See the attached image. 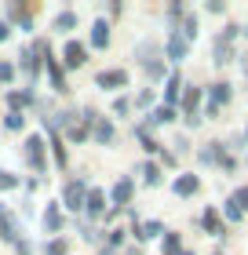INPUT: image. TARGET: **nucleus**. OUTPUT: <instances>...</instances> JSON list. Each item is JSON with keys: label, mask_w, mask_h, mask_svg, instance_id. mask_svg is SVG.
I'll list each match as a JSON object with an SVG mask.
<instances>
[{"label": "nucleus", "mask_w": 248, "mask_h": 255, "mask_svg": "<svg viewBox=\"0 0 248 255\" xmlns=\"http://www.w3.org/2000/svg\"><path fill=\"white\" fill-rule=\"evenodd\" d=\"M132 226H135V237H139V241H153V237L164 234V226L157 223V219H150V223H139V219L132 215Z\"/></svg>", "instance_id": "obj_8"}, {"label": "nucleus", "mask_w": 248, "mask_h": 255, "mask_svg": "<svg viewBox=\"0 0 248 255\" xmlns=\"http://www.w3.org/2000/svg\"><path fill=\"white\" fill-rule=\"evenodd\" d=\"M132 193H135V186H132V179H128V175L113 182V201H117V204H121V208H124L128 201H132Z\"/></svg>", "instance_id": "obj_15"}, {"label": "nucleus", "mask_w": 248, "mask_h": 255, "mask_svg": "<svg viewBox=\"0 0 248 255\" xmlns=\"http://www.w3.org/2000/svg\"><path fill=\"white\" fill-rule=\"evenodd\" d=\"M179 255H194V252H179Z\"/></svg>", "instance_id": "obj_43"}, {"label": "nucleus", "mask_w": 248, "mask_h": 255, "mask_svg": "<svg viewBox=\"0 0 248 255\" xmlns=\"http://www.w3.org/2000/svg\"><path fill=\"white\" fill-rule=\"evenodd\" d=\"M58 226H62V208L48 204L44 208V230H48V234H58Z\"/></svg>", "instance_id": "obj_17"}, {"label": "nucleus", "mask_w": 248, "mask_h": 255, "mask_svg": "<svg viewBox=\"0 0 248 255\" xmlns=\"http://www.w3.org/2000/svg\"><path fill=\"white\" fill-rule=\"evenodd\" d=\"M234 62V44L227 37H216V66H227Z\"/></svg>", "instance_id": "obj_20"}, {"label": "nucleus", "mask_w": 248, "mask_h": 255, "mask_svg": "<svg viewBox=\"0 0 248 255\" xmlns=\"http://www.w3.org/2000/svg\"><path fill=\"white\" fill-rule=\"evenodd\" d=\"M172 117H175V110H172V106H157V110L150 113V124H168Z\"/></svg>", "instance_id": "obj_28"}, {"label": "nucleus", "mask_w": 248, "mask_h": 255, "mask_svg": "<svg viewBox=\"0 0 248 255\" xmlns=\"http://www.w3.org/2000/svg\"><path fill=\"white\" fill-rule=\"evenodd\" d=\"M80 117H84V113H77V110L62 113V128H66V135L73 138V142H84V138H88V128L80 124Z\"/></svg>", "instance_id": "obj_4"}, {"label": "nucleus", "mask_w": 248, "mask_h": 255, "mask_svg": "<svg viewBox=\"0 0 248 255\" xmlns=\"http://www.w3.org/2000/svg\"><path fill=\"white\" fill-rule=\"evenodd\" d=\"M227 219H230V223H241V219H245V215H241V212H238V208H234V204L227 201Z\"/></svg>", "instance_id": "obj_39"}, {"label": "nucleus", "mask_w": 248, "mask_h": 255, "mask_svg": "<svg viewBox=\"0 0 248 255\" xmlns=\"http://www.w3.org/2000/svg\"><path fill=\"white\" fill-rule=\"evenodd\" d=\"M7 37H11V22L0 18V40H7Z\"/></svg>", "instance_id": "obj_41"}, {"label": "nucleus", "mask_w": 248, "mask_h": 255, "mask_svg": "<svg viewBox=\"0 0 248 255\" xmlns=\"http://www.w3.org/2000/svg\"><path fill=\"white\" fill-rule=\"evenodd\" d=\"M139 142H143V149H146V153H157V149H161L157 142H153V135L146 131V128H139Z\"/></svg>", "instance_id": "obj_31"}, {"label": "nucleus", "mask_w": 248, "mask_h": 255, "mask_svg": "<svg viewBox=\"0 0 248 255\" xmlns=\"http://www.w3.org/2000/svg\"><path fill=\"white\" fill-rule=\"evenodd\" d=\"M139 175H143L150 186H157V182H161V168L153 164V160H146V164H139Z\"/></svg>", "instance_id": "obj_24"}, {"label": "nucleus", "mask_w": 248, "mask_h": 255, "mask_svg": "<svg viewBox=\"0 0 248 255\" xmlns=\"http://www.w3.org/2000/svg\"><path fill=\"white\" fill-rule=\"evenodd\" d=\"M91 135H95L99 146H110L113 138H117V128H113L110 117H99V113H95V121H91Z\"/></svg>", "instance_id": "obj_5"}, {"label": "nucleus", "mask_w": 248, "mask_h": 255, "mask_svg": "<svg viewBox=\"0 0 248 255\" xmlns=\"http://www.w3.org/2000/svg\"><path fill=\"white\" fill-rule=\"evenodd\" d=\"M22 234V226H18V219H11V215H4V219H0V237H4V241H15V245H18V237Z\"/></svg>", "instance_id": "obj_18"}, {"label": "nucleus", "mask_w": 248, "mask_h": 255, "mask_svg": "<svg viewBox=\"0 0 248 255\" xmlns=\"http://www.w3.org/2000/svg\"><path fill=\"white\" fill-rule=\"evenodd\" d=\"M230 204H234V208H238V212L245 215V212H248V186H241L238 193H234V197H230Z\"/></svg>", "instance_id": "obj_29"}, {"label": "nucleus", "mask_w": 248, "mask_h": 255, "mask_svg": "<svg viewBox=\"0 0 248 255\" xmlns=\"http://www.w3.org/2000/svg\"><path fill=\"white\" fill-rule=\"evenodd\" d=\"M172 190H175V197H194L201 190V179L197 175H179V179L172 182Z\"/></svg>", "instance_id": "obj_12"}, {"label": "nucleus", "mask_w": 248, "mask_h": 255, "mask_svg": "<svg viewBox=\"0 0 248 255\" xmlns=\"http://www.w3.org/2000/svg\"><path fill=\"white\" fill-rule=\"evenodd\" d=\"M84 212H88L91 219L106 215V193H102V190H88V197H84Z\"/></svg>", "instance_id": "obj_9"}, {"label": "nucleus", "mask_w": 248, "mask_h": 255, "mask_svg": "<svg viewBox=\"0 0 248 255\" xmlns=\"http://www.w3.org/2000/svg\"><path fill=\"white\" fill-rule=\"evenodd\" d=\"M7 102H11V110H22V106H29L33 102V91H7Z\"/></svg>", "instance_id": "obj_23"}, {"label": "nucleus", "mask_w": 248, "mask_h": 255, "mask_svg": "<svg viewBox=\"0 0 248 255\" xmlns=\"http://www.w3.org/2000/svg\"><path fill=\"white\" fill-rule=\"evenodd\" d=\"M164 255H179V234H168V237H164Z\"/></svg>", "instance_id": "obj_34"}, {"label": "nucleus", "mask_w": 248, "mask_h": 255, "mask_svg": "<svg viewBox=\"0 0 248 255\" xmlns=\"http://www.w3.org/2000/svg\"><path fill=\"white\" fill-rule=\"evenodd\" d=\"M7 15H11V18H18V22H22V29H33V18H29V11L22 7V4H11V7H7Z\"/></svg>", "instance_id": "obj_27"}, {"label": "nucleus", "mask_w": 248, "mask_h": 255, "mask_svg": "<svg viewBox=\"0 0 248 255\" xmlns=\"http://www.w3.org/2000/svg\"><path fill=\"white\" fill-rule=\"evenodd\" d=\"M37 55H48V44H44V40H33L29 48L18 51V59H22L18 66L29 73V91H33V84H37V73H40V59H37Z\"/></svg>", "instance_id": "obj_1"}, {"label": "nucleus", "mask_w": 248, "mask_h": 255, "mask_svg": "<svg viewBox=\"0 0 248 255\" xmlns=\"http://www.w3.org/2000/svg\"><path fill=\"white\" fill-rule=\"evenodd\" d=\"M223 142H212L208 149H201V160H205V164H223Z\"/></svg>", "instance_id": "obj_22"}, {"label": "nucleus", "mask_w": 248, "mask_h": 255, "mask_svg": "<svg viewBox=\"0 0 248 255\" xmlns=\"http://www.w3.org/2000/svg\"><path fill=\"white\" fill-rule=\"evenodd\" d=\"M22 146H26V160H29V164L37 168V171L48 168V157H44V138H40V135H29Z\"/></svg>", "instance_id": "obj_3"}, {"label": "nucleus", "mask_w": 248, "mask_h": 255, "mask_svg": "<svg viewBox=\"0 0 248 255\" xmlns=\"http://www.w3.org/2000/svg\"><path fill=\"white\" fill-rule=\"evenodd\" d=\"M113 113H117V117H124V113H128V99H113Z\"/></svg>", "instance_id": "obj_38"}, {"label": "nucleus", "mask_w": 248, "mask_h": 255, "mask_svg": "<svg viewBox=\"0 0 248 255\" xmlns=\"http://www.w3.org/2000/svg\"><path fill=\"white\" fill-rule=\"evenodd\" d=\"M234 84H227V80H219V84H212L208 88V110H223V106H227V102H230V95H234V91H230Z\"/></svg>", "instance_id": "obj_7"}, {"label": "nucleus", "mask_w": 248, "mask_h": 255, "mask_svg": "<svg viewBox=\"0 0 248 255\" xmlns=\"http://www.w3.org/2000/svg\"><path fill=\"white\" fill-rule=\"evenodd\" d=\"M194 37H197V18L186 15V22H183V40H194Z\"/></svg>", "instance_id": "obj_33"}, {"label": "nucleus", "mask_w": 248, "mask_h": 255, "mask_svg": "<svg viewBox=\"0 0 248 255\" xmlns=\"http://www.w3.org/2000/svg\"><path fill=\"white\" fill-rule=\"evenodd\" d=\"M219 255H223V252H219Z\"/></svg>", "instance_id": "obj_45"}, {"label": "nucleus", "mask_w": 248, "mask_h": 255, "mask_svg": "<svg viewBox=\"0 0 248 255\" xmlns=\"http://www.w3.org/2000/svg\"><path fill=\"white\" fill-rule=\"evenodd\" d=\"M62 55H66V66H69V69H77V66H84V59H88V48H84L80 40H69Z\"/></svg>", "instance_id": "obj_11"}, {"label": "nucleus", "mask_w": 248, "mask_h": 255, "mask_svg": "<svg viewBox=\"0 0 248 255\" xmlns=\"http://www.w3.org/2000/svg\"><path fill=\"white\" fill-rule=\"evenodd\" d=\"M77 26V15H73V11H58V15H55V29L58 33H66V29H73Z\"/></svg>", "instance_id": "obj_26"}, {"label": "nucleus", "mask_w": 248, "mask_h": 255, "mask_svg": "<svg viewBox=\"0 0 248 255\" xmlns=\"http://www.w3.org/2000/svg\"><path fill=\"white\" fill-rule=\"evenodd\" d=\"M99 255H117V248H110V245H106V248H102Z\"/></svg>", "instance_id": "obj_42"}, {"label": "nucleus", "mask_w": 248, "mask_h": 255, "mask_svg": "<svg viewBox=\"0 0 248 255\" xmlns=\"http://www.w3.org/2000/svg\"><path fill=\"white\" fill-rule=\"evenodd\" d=\"M95 88H106V91L128 88V69H102V73L95 77Z\"/></svg>", "instance_id": "obj_6"}, {"label": "nucleus", "mask_w": 248, "mask_h": 255, "mask_svg": "<svg viewBox=\"0 0 248 255\" xmlns=\"http://www.w3.org/2000/svg\"><path fill=\"white\" fill-rule=\"evenodd\" d=\"M183 113H186V117H201V113H197V102H201V88H183Z\"/></svg>", "instance_id": "obj_13"}, {"label": "nucleus", "mask_w": 248, "mask_h": 255, "mask_svg": "<svg viewBox=\"0 0 248 255\" xmlns=\"http://www.w3.org/2000/svg\"><path fill=\"white\" fill-rule=\"evenodd\" d=\"M22 124H26V117H22V113H15V110L4 117V128H7V131H22Z\"/></svg>", "instance_id": "obj_30"}, {"label": "nucleus", "mask_w": 248, "mask_h": 255, "mask_svg": "<svg viewBox=\"0 0 248 255\" xmlns=\"http://www.w3.org/2000/svg\"><path fill=\"white\" fill-rule=\"evenodd\" d=\"M168 59L172 62H183L186 59V40L179 37V33H172V37H168Z\"/></svg>", "instance_id": "obj_21"}, {"label": "nucleus", "mask_w": 248, "mask_h": 255, "mask_svg": "<svg viewBox=\"0 0 248 255\" xmlns=\"http://www.w3.org/2000/svg\"><path fill=\"white\" fill-rule=\"evenodd\" d=\"M44 255H69V248H66V241H48V248H44Z\"/></svg>", "instance_id": "obj_32"}, {"label": "nucleus", "mask_w": 248, "mask_h": 255, "mask_svg": "<svg viewBox=\"0 0 248 255\" xmlns=\"http://www.w3.org/2000/svg\"><path fill=\"white\" fill-rule=\"evenodd\" d=\"M183 77L179 73H168V84H164V106H175V102L183 99Z\"/></svg>", "instance_id": "obj_10"}, {"label": "nucleus", "mask_w": 248, "mask_h": 255, "mask_svg": "<svg viewBox=\"0 0 248 255\" xmlns=\"http://www.w3.org/2000/svg\"><path fill=\"white\" fill-rule=\"evenodd\" d=\"M245 142H248V131H245Z\"/></svg>", "instance_id": "obj_44"}, {"label": "nucleus", "mask_w": 248, "mask_h": 255, "mask_svg": "<svg viewBox=\"0 0 248 255\" xmlns=\"http://www.w3.org/2000/svg\"><path fill=\"white\" fill-rule=\"evenodd\" d=\"M84 197H88V186H84L80 179L66 182V190H62V204L69 208V212H80V208H84Z\"/></svg>", "instance_id": "obj_2"}, {"label": "nucleus", "mask_w": 248, "mask_h": 255, "mask_svg": "<svg viewBox=\"0 0 248 255\" xmlns=\"http://www.w3.org/2000/svg\"><path fill=\"white\" fill-rule=\"evenodd\" d=\"M124 245V230H110V248H121Z\"/></svg>", "instance_id": "obj_36"}, {"label": "nucleus", "mask_w": 248, "mask_h": 255, "mask_svg": "<svg viewBox=\"0 0 248 255\" xmlns=\"http://www.w3.org/2000/svg\"><path fill=\"white\" fill-rule=\"evenodd\" d=\"M110 44V22L99 18L95 26H91V48H106Z\"/></svg>", "instance_id": "obj_16"}, {"label": "nucleus", "mask_w": 248, "mask_h": 255, "mask_svg": "<svg viewBox=\"0 0 248 255\" xmlns=\"http://www.w3.org/2000/svg\"><path fill=\"white\" fill-rule=\"evenodd\" d=\"M143 69H146L150 77H164V66H161V62H150V66H143Z\"/></svg>", "instance_id": "obj_40"}, {"label": "nucleus", "mask_w": 248, "mask_h": 255, "mask_svg": "<svg viewBox=\"0 0 248 255\" xmlns=\"http://www.w3.org/2000/svg\"><path fill=\"white\" fill-rule=\"evenodd\" d=\"M15 186H18V179L11 171H0V190H15Z\"/></svg>", "instance_id": "obj_35"}, {"label": "nucleus", "mask_w": 248, "mask_h": 255, "mask_svg": "<svg viewBox=\"0 0 248 255\" xmlns=\"http://www.w3.org/2000/svg\"><path fill=\"white\" fill-rule=\"evenodd\" d=\"M48 77H51V88L55 91H66L69 84H66V69L58 66V59H48Z\"/></svg>", "instance_id": "obj_19"}, {"label": "nucleus", "mask_w": 248, "mask_h": 255, "mask_svg": "<svg viewBox=\"0 0 248 255\" xmlns=\"http://www.w3.org/2000/svg\"><path fill=\"white\" fill-rule=\"evenodd\" d=\"M201 226H205V234H212V237H223V219H219V212H216V208H208V212L201 215Z\"/></svg>", "instance_id": "obj_14"}, {"label": "nucleus", "mask_w": 248, "mask_h": 255, "mask_svg": "<svg viewBox=\"0 0 248 255\" xmlns=\"http://www.w3.org/2000/svg\"><path fill=\"white\" fill-rule=\"evenodd\" d=\"M48 128H51V149H55V164L62 168L66 164V149H62V138H58V131H55V124L48 121Z\"/></svg>", "instance_id": "obj_25"}, {"label": "nucleus", "mask_w": 248, "mask_h": 255, "mask_svg": "<svg viewBox=\"0 0 248 255\" xmlns=\"http://www.w3.org/2000/svg\"><path fill=\"white\" fill-rule=\"evenodd\" d=\"M11 77H15V66H11V62H4V66H0V80H4V84H7Z\"/></svg>", "instance_id": "obj_37"}]
</instances>
